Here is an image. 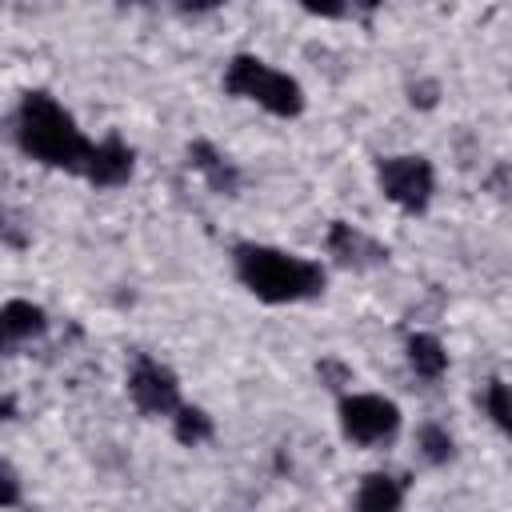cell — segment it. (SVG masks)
Returning <instances> with one entry per match:
<instances>
[{"mask_svg":"<svg viewBox=\"0 0 512 512\" xmlns=\"http://www.w3.org/2000/svg\"><path fill=\"white\" fill-rule=\"evenodd\" d=\"M356 4H360V8H364V12H372V8H376V4H380V0H356Z\"/></svg>","mask_w":512,"mask_h":512,"instance_id":"d6986e66","label":"cell"},{"mask_svg":"<svg viewBox=\"0 0 512 512\" xmlns=\"http://www.w3.org/2000/svg\"><path fill=\"white\" fill-rule=\"evenodd\" d=\"M416 444H420V456L428 464H448L456 456V444H452L448 428H440V424H424L420 436H416Z\"/></svg>","mask_w":512,"mask_h":512,"instance_id":"9a60e30c","label":"cell"},{"mask_svg":"<svg viewBox=\"0 0 512 512\" xmlns=\"http://www.w3.org/2000/svg\"><path fill=\"white\" fill-rule=\"evenodd\" d=\"M0 320H4L8 340H32V336H44V328H48L44 308L32 304V300H8Z\"/></svg>","mask_w":512,"mask_h":512,"instance_id":"7c38bea8","label":"cell"},{"mask_svg":"<svg viewBox=\"0 0 512 512\" xmlns=\"http://www.w3.org/2000/svg\"><path fill=\"white\" fill-rule=\"evenodd\" d=\"M240 284L264 304H296L324 292V268L308 256L272 248V244H236L232 252Z\"/></svg>","mask_w":512,"mask_h":512,"instance_id":"7a4b0ae2","label":"cell"},{"mask_svg":"<svg viewBox=\"0 0 512 512\" xmlns=\"http://www.w3.org/2000/svg\"><path fill=\"white\" fill-rule=\"evenodd\" d=\"M16 140L44 168H68V172H84V160L92 152L76 116L48 92H24L16 108Z\"/></svg>","mask_w":512,"mask_h":512,"instance_id":"6da1fadb","label":"cell"},{"mask_svg":"<svg viewBox=\"0 0 512 512\" xmlns=\"http://www.w3.org/2000/svg\"><path fill=\"white\" fill-rule=\"evenodd\" d=\"M484 412L512 440V388L504 380H488V388H484Z\"/></svg>","mask_w":512,"mask_h":512,"instance_id":"5bb4252c","label":"cell"},{"mask_svg":"<svg viewBox=\"0 0 512 512\" xmlns=\"http://www.w3.org/2000/svg\"><path fill=\"white\" fill-rule=\"evenodd\" d=\"M128 396L144 416H172L180 408L176 376L152 356H136V364L128 372Z\"/></svg>","mask_w":512,"mask_h":512,"instance_id":"8992f818","label":"cell"},{"mask_svg":"<svg viewBox=\"0 0 512 512\" xmlns=\"http://www.w3.org/2000/svg\"><path fill=\"white\" fill-rule=\"evenodd\" d=\"M328 252L340 264H348V268H368V264L388 260V248H380L372 236H364L348 220H332V228H328Z\"/></svg>","mask_w":512,"mask_h":512,"instance_id":"ba28073f","label":"cell"},{"mask_svg":"<svg viewBox=\"0 0 512 512\" xmlns=\"http://www.w3.org/2000/svg\"><path fill=\"white\" fill-rule=\"evenodd\" d=\"M224 88L240 100L260 104L272 116H284V120L304 112V88L288 72L264 64L260 56H232L224 68Z\"/></svg>","mask_w":512,"mask_h":512,"instance_id":"3957f363","label":"cell"},{"mask_svg":"<svg viewBox=\"0 0 512 512\" xmlns=\"http://www.w3.org/2000/svg\"><path fill=\"white\" fill-rule=\"evenodd\" d=\"M188 164L208 180V188L212 192H236V184H240V172H236V164L228 160V156H220L208 140H196V144H188Z\"/></svg>","mask_w":512,"mask_h":512,"instance_id":"9c48e42d","label":"cell"},{"mask_svg":"<svg viewBox=\"0 0 512 512\" xmlns=\"http://www.w3.org/2000/svg\"><path fill=\"white\" fill-rule=\"evenodd\" d=\"M16 500H20V488H16V472L4 464V492H0V504H4V508H12Z\"/></svg>","mask_w":512,"mask_h":512,"instance_id":"e0dca14e","label":"cell"},{"mask_svg":"<svg viewBox=\"0 0 512 512\" xmlns=\"http://www.w3.org/2000/svg\"><path fill=\"white\" fill-rule=\"evenodd\" d=\"M404 504V488L396 476L388 472H368L360 480V492H356V508L364 512H396Z\"/></svg>","mask_w":512,"mask_h":512,"instance_id":"30bf717a","label":"cell"},{"mask_svg":"<svg viewBox=\"0 0 512 512\" xmlns=\"http://www.w3.org/2000/svg\"><path fill=\"white\" fill-rule=\"evenodd\" d=\"M132 168H136V156H132V148L120 136H108V140L92 144V152L84 160V176L96 188H120V184H128L132 180Z\"/></svg>","mask_w":512,"mask_h":512,"instance_id":"52a82bcc","label":"cell"},{"mask_svg":"<svg viewBox=\"0 0 512 512\" xmlns=\"http://www.w3.org/2000/svg\"><path fill=\"white\" fill-rule=\"evenodd\" d=\"M376 184L384 192V200H392L400 212H424L432 192H436V176H432V164L416 152H404V156H384L376 164Z\"/></svg>","mask_w":512,"mask_h":512,"instance_id":"277c9868","label":"cell"},{"mask_svg":"<svg viewBox=\"0 0 512 512\" xmlns=\"http://www.w3.org/2000/svg\"><path fill=\"white\" fill-rule=\"evenodd\" d=\"M124 4H144V0H124Z\"/></svg>","mask_w":512,"mask_h":512,"instance_id":"ffe728a7","label":"cell"},{"mask_svg":"<svg viewBox=\"0 0 512 512\" xmlns=\"http://www.w3.org/2000/svg\"><path fill=\"white\" fill-rule=\"evenodd\" d=\"M400 428V408L376 392H352L340 400V432L352 444H384Z\"/></svg>","mask_w":512,"mask_h":512,"instance_id":"5b68a950","label":"cell"},{"mask_svg":"<svg viewBox=\"0 0 512 512\" xmlns=\"http://www.w3.org/2000/svg\"><path fill=\"white\" fill-rule=\"evenodd\" d=\"M224 0H180V8L184 12H212V8H220Z\"/></svg>","mask_w":512,"mask_h":512,"instance_id":"ac0fdd59","label":"cell"},{"mask_svg":"<svg viewBox=\"0 0 512 512\" xmlns=\"http://www.w3.org/2000/svg\"><path fill=\"white\" fill-rule=\"evenodd\" d=\"M408 364H412L416 376L440 380L444 368H448V352L432 332H416V336H408Z\"/></svg>","mask_w":512,"mask_h":512,"instance_id":"8fae6325","label":"cell"},{"mask_svg":"<svg viewBox=\"0 0 512 512\" xmlns=\"http://www.w3.org/2000/svg\"><path fill=\"white\" fill-rule=\"evenodd\" d=\"M304 4V12H312V16H344V4L348 0H300Z\"/></svg>","mask_w":512,"mask_h":512,"instance_id":"2e32d148","label":"cell"},{"mask_svg":"<svg viewBox=\"0 0 512 512\" xmlns=\"http://www.w3.org/2000/svg\"><path fill=\"white\" fill-rule=\"evenodd\" d=\"M172 432H176V440L180 444H188V448H196V444H204L208 436H212V416L204 412V408H176L172 412Z\"/></svg>","mask_w":512,"mask_h":512,"instance_id":"4fadbf2b","label":"cell"}]
</instances>
